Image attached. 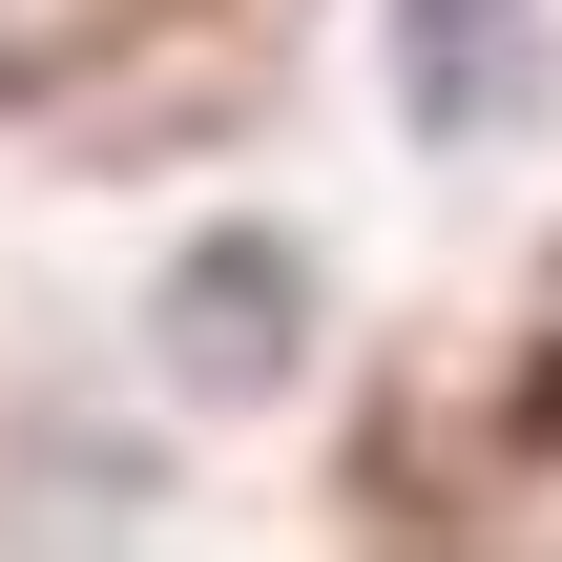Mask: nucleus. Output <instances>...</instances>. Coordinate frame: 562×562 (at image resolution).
I'll return each instance as SVG.
<instances>
[{
    "mask_svg": "<svg viewBox=\"0 0 562 562\" xmlns=\"http://www.w3.org/2000/svg\"><path fill=\"white\" fill-rule=\"evenodd\" d=\"M396 104L417 125H521L542 104V42L501 0H396Z\"/></svg>",
    "mask_w": 562,
    "mask_h": 562,
    "instance_id": "1",
    "label": "nucleus"
}]
</instances>
